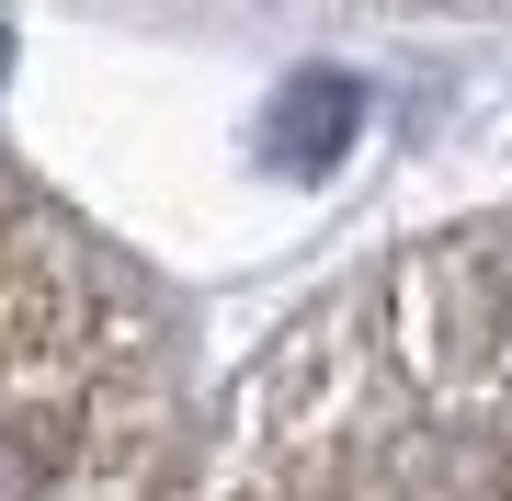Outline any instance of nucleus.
Listing matches in <instances>:
<instances>
[{
    "instance_id": "nucleus-1",
    "label": "nucleus",
    "mask_w": 512,
    "mask_h": 501,
    "mask_svg": "<svg viewBox=\"0 0 512 501\" xmlns=\"http://www.w3.org/2000/svg\"><path fill=\"white\" fill-rule=\"evenodd\" d=\"M342 137H353V80H330V69L296 80V114H274V149H285L296 171H319Z\"/></svg>"
}]
</instances>
